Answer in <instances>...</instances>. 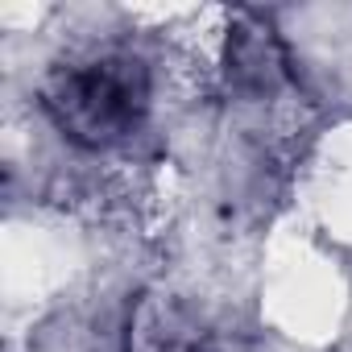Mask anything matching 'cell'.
I'll return each instance as SVG.
<instances>
[{
	"label": "cell",
	"mask_w": 352,
	"mask_h": 352,
	"mask_svg": "<svg viewBox=\"0 0 352 352\" xmlns=\"http://www.w3.org/2000/svg\"><path fill=\"white\" fill-rule=\"evenodd\" d=\"M124 63H96L87 71H75L63 87V124L71 120L79 137H112L124 124H133L141 108V87Z\"/></svg>",
	"instance_id": "obj_1"
}]
</instances>
